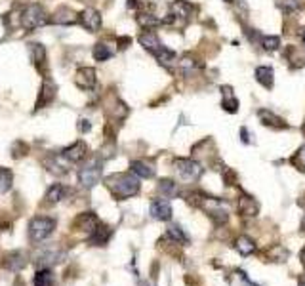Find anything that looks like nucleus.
Listing matches in <instances>:
<instances>
[{"label": "nucleus", "instance_id": "f704fd0d", "mask_svg": "<svg viewBox=\"0 0 305 286\" xmlns=\"http://www.w3.org/2000/svg\"><path fill=\"white\" fill-rule=\"evenodd\" d=\"M277 8L282 10L284 13H294V12H300L302 2L300 0H277Z\"/></svg>", "mask_w": 305, "mask_h": 286}, {"label": "nucleus", "instance_id": "412c9836", "mask_svg": "<svg viewBox=\"0 0 305 286\" xmlns=\"http://www.w3.org/2000/svg\"><path fill=\"white\" fill-rule=\"evenodd\" d=\"M74 227L82 229L86 233H92V231L98 227V218H96V214H94V212H84V214H80V216L74 220Z\"/></svg>", "mask_w": 305, "mask_h": 286}, {"label": "nucleus", "instance_id": "f257e3e1", "mask_svg": "<svg viewBox=\"0 0 305 286\" xmlns=\"http://www.w3.org/2000/svg\"><path fill=\"white\" fill-rule=\"evenodd\" d=\"M105 187L117 200H124L135 197L141 189V183L134 174H111L105 177Z\"/></svg>", "mask_w": 305, "mask_h": 286}, {"label": "nucleus", "instance_id": "423d86ee", "mask_svg": "<svg viewBox=\"0 0 305 286\" xmlns=\"http://www.w3.org/2000/svg\"><path fill=\"white\" fill-rule=\"evenodd\" d=\"M29 52L33 57V65L40 75H44V78L48 76V52L40 42H31L29 44Z\"/></svg>", "mask_w": 305, "mask_h": 286}, {"label": "nucleus", "instance_id": "1a4fd4ad", "mask_svg": "<svg viewBox=\"0 0 305 286\" xmlns=\"http://www.w3.org/2000/svg\"><path fill=\"white\" fill-rule=\"evenodd\" d=\"M74 84L80 90H94L98 84V73L94 67H80L74 75Z\"/></svg>", "mask_w": 305, "mask_h": 286}, {"label": "nucleus", "instance_id": "a18cd8bd", "mask_svg": "<svg viewBox=\"0 0 305 286\" xmlns=\"http://www.w3.org/2000/svg\"><path fill=\"white\" fill-rule=\"evenodd\" d=\"M223 2H227V4H233V2H237V0H223Z\"/></svg>", "mask_w": 305, "mask_h": 286}, {"label": "nucleus", "instance_id": "5701e85b", "mask_svg": "<svg viewBox=\"0 0 305 286\" xmlns=\"http://www.w3.org/2000/svg\"><path fill=\"white\" fill-rule=\"evenodd\" d=\"M130 172L134 175H137V177H141V179H151L155 175V168L149 166L143 161H132L130 162Z\"/></svg>", "mask_w": 305, "mask_h": 286}, {"label": "nucleus", "instance_id": "37998d69", "mask_svg": "<svg viewBox=\"0 0 305 286\" xmlns=\"http://www.w3.org/2000/svg\"><path fill=\"white\" fill-rule=\"evenodd\" d=\"M302 40H304V46H305V27L302 29Z\"/></svg>", "mask_w": 305, "mask_h": 286}, {"label": "nucleus", "instance_id": "58836bf2", "mask_svg": "<svg viewBox=\"0 0 305 286\" xmlns=\"http://www.w3.org/2000/svg\"><path fill=\"white\" fill-rule=\"evenodd\" d=\"M78 130H80L82 134L90 132V130H92V122H90V120H86V118H80V120H78Z\"/></svg>", "mask_w": 305, "mask_h": 286}, {"label": "nucleus", "instance_id": "c03bdc74", "mask_svg": "<svg viewBox=\"0 0 305 286\" xmlns=\"http://www.w3.org/2000/svg\"><path fill=\"white\" fill-rule=\"evenodd\" d=\"M302 261H304V265H305V248H304V252H302Z\"/></svg>", "mask_w": 305, "mask_h": 286}, {"label": "nucleus", "instance_id": "f03ea898", "mask_svg": "<svg viewBox=\"0 0 305 286\" xmlns=\"http://www.w3.org/2000/svg\"><path fill=\"white\" fill-rule=\"evenodd\" d=\"M172 166H174L176 175H178L182 181H185V183L198 181L200 175H202V164L193 161V159H174V161H172Z\"/></svg>", "mask_w": 305, "mask_h": 286}, {"label": "nucleus", "instance_id": "b1692460", "mask_svg": "<svg viewBox=\"0 0 305 286\" xmlns=\"http://www.w3.org/2000/svg\"><path fill=\"white\" fill-rule=\"evenodd\" d=\"M155 57H157V61H159V65H162V67H166V69H170L172 65H174V61H176V52L170 50L168 46H160V50L155 54Z\"/></svg>", "mask_w": 305, "mask_h": 286}, {"label": "nucleus", "instance_id": "0eeeda50", "mask_svg": "<svg viewBox=\"0 0 305 286\" xmlns=\"http://www.w3.org/2000/svg\"><path fill=\"white\" fill-rule=\"evenodd\" d=\"M56 94H58V86H56V82L46 76L44 80H42V86H40V92H38V98H37V103H35V109H44V107H48L52 101L56 100Z\"/></svg>", "mask_w": 305, "mask_h": 286}, {"label": "nucleus", "instance_id": "a878e982", "mask_svg": "<svg viewBox=\"0 0 305 286\" xmlns=\"http://www.w3.org/2000/svg\"><path fill=\"white\" fill-rule=\"evenodd\" d=\"M44 166H46L48 172H52L54 175H65L67 172H69L67 164L61 162V157H50V159L44 161Z\"/></svg>", "mask_w": 305, "mask_h": 286}, {"label": "nucleus", "instance_id": "6e6552de", "mask_svg": "<svg viewBox=\"0 0 305 286\" xmlns=\"http://www.w3.org/2000/svg\"><path fill=\"white\" fill-rule=\"evenodd\" d=\"M78 23L84 27L88 33H98L103 25V19H101V13L96 8H86L78 13Z\"/></svg>", "mask_w": 305, "mask_h": 286}, {"label": "nucleus", "instance_id": "4c0bfd02", "mask_svg": "<svg viewBox=\"0 0 305 286\" xmlns=\"http://www.w3.org/2000/svg\"><path fill=\"white\" fill-rule=\"evenodd\" d=\"M241 141H243L244 145H252V143H254V139H252V132H250L246 126L241 128Z\"/></svg>", "mask_w": 305, "mask_h": 286}, {"label": "nucleus", "instance_id": "cd10ccee", "mask_svg": "<svg viewBox=\"0 0 305 286\" xmlns=\"http://www.w3.org/2000/svg\"><path fill=\"white\" fill-rule=\"evenodd\" d=\"M259 44L265 52H277L281 48V37L279 35H263V37H259Z\"/></svg>", "mask_w": 305, "mask_h": 286}, {"label": "nucleus", "instance_id": "393cba45", "mask_svg": "<svg viewBox=\"0 0 305 286\" xmlns=\"http://www.w3.org/2000/svg\"><path fill=\"white\" fill-rule=\"evenodd\" d=\"M235 248L239 250V254H243V256H250V254L256 252V242L250 236L243 235L235 240Z\"/></svg>", "mask_w": 305, "mask_h": 286}, {"label": "nucleus", "instance_id": "79ce46f5", "mask_svg": "<svg viewBox=\"0 0 305 286\" xmlns=\"http://www.w3.org/2000/svg\"><path fill=\"white\" fill-rule=\"evenodd\" d=\"M298 286H305V275L300 277V281H298Z\"/></svg>", "mask_w": 305, "mask_h": 286}, {"label": "nucleus", "instance_id": "ddd939ff", "mask_svg": "<svg viewBox=\"0 0 305 286\" xmlns=\"http://www.w3.org/2000/svg\"><path fill=\"white\" fill-rule=\"evenodd\" d=\"M195 6L191 2H187V0H174L170 4V13L176 19H183V21L191 19V15L195 13Z\"/></svg>", "mask_w": 305, "mask_h": 286}, {"label": "nucleus", "instance_id": "2eb2a0df", "mask_svg": "<svg viewBox=\"0 0 305 286\" xmlns=\"http://www.w3.org/2000/svg\"><path fill=\"white\" fill-rule=\"evenodd\" d=\"M2 263H4V267H6L8 271H12V273H19L25 265H27V258H25L23 252H10V254L4 256Z\"/></svg>", "mask_w": 305, "mask_h": 286}, {"label": "nucleus", "instance_id": "39448f33", "mask_svg": "<svg viewBox=\"0 0 305 286\" xmlns=\"http://www.w3.org/2000/svg\"><path fill=\"white\" fill-rule=\"evenodd\" d=\"M99 179H101V162L92 161L78 170V181L86 189H92Z\"/></svg>", "mask_w": 305, "mask_h": 286}, {"label": "nucleus", "instance_id": "7ed1b4c3", "mask_svg": "<svg viewBox=\"0 0 305 286\" xmlns=\"http://www.w3.org/2000/svg\"><path fill=\"white\" fill-rule=\"evenodd\" d=\"M46 23H48V13L44 10V6H40V4H31L21 13V25L27 31L38 29V27L46 25Z\"/></svg>", "mask_w": 305, "mask_h": 286}, {"label": "nucleus", "instance_id": "4468645a", "mask_svg": "<svg viewBox=\"0 0 305 286\" xmlns=\"http://www.w3.org/2000/svg\"><path fill=\"white\" fill-rule=\"evenodd\" d=\"M151 216L159 222H168L172 220V206L166 199H155L151 202Z\"/></svg>", "mask_w": 305, "mask_h": 286}, {"label": "nucleus", "instance_id": "f3484780", "mask_svg": "<svg viewBox=\"0 0 305 286\" xmlns=\"http://www.w3.org/2000/svg\"><path fill=\"white\" fill-rule=\"evenodd\" d=\"M137 42H139L147 52H151L153 56H155V54L160 50V46H162L160 38L157 37V33H153V31H143V33H139Z\"/></svg>", "mask_w": 305, "mask_h": 286}, {"label": "nucleus", "instance_id": "bb28decb", "mask_svg": "<svg viewBox=\"0 0 305 286\" xmlns=\"http://www.w3.org/2000/svg\"><path fill=\"white\" fill-rule=\"evenodd\" d=\"M137 23L143 27V31H153V29H157L159 25H162V19H159L153 13H139L137 15Z\"/></svg>", "mask_w": 305, "mask_h": 286}, {"label": "nucleus", "instance_id": "c756f323", "mask_svg": "<svg viewBox=\"0 0 305 286\" xmlns=\"http://www.w3.org/2000/svg\"><path fill=\"white\" fill-rule=\"evenodd\" d=\"M65 187L61 185V183H54V185L50 187L48 191H46V200H48L50 204H56V202H60L63 197H65Z\"/></svg>", "mask_w": 305, "mask_h": 286}, {"label": "nucleus", "instance_id": "a19ab883", "mask_svg": "<svg viewBox=\"0 0 305 286\" xmlns=\"http://www.w3.org/2000/svg\"><path fill=\"white\" fill-rule=\"evenodd\" d=\"M137 6H139V0H128V8H130V10H134Z\"/></svg>", "mask_w": 305, "mask_h": 286}, {"label": "nucleus", "instance_id": "ea45409f", "mask_svg": "<svg viewBox=\"0 0 305 286\" xmlns=\"http://www.w3.org/2000/svg\"><path fill=\"white\" fill-rule=\"evenodd\" d=\"M130 44H132V38H130V37L119 38V50H124V48H128Z\"/></svg>", "mask_w": 305, "mask_h": 286}, {"label": "nucleus", "instance_id": "a211bd4d", "mask_svg": "<svg viewBox=\"0 0 305 286\" xmlns=\"http://www.w3.org/2000/svg\"><path fill=\"white\" fill-rule=\"evenodd\" d=\"M237 208H239V214L243 218H256L257 214H259V204L256 202V199H252L248 195H243L239 199V206Z\"/></svg>", "mask_w": 305, "mask_h": 286}, {"label": "nucleus", "instance_id": "7c9ffc66", "mask_svg": "<svg viewBox=\"0 0 305 286\" xmlns=\"http://www.w3.org/2000/svg\"><path fill=\"white\" fill-rule=\"evenodd\" d=\"M33 283H35V286H52V285H54V277H52V271H50L48 267H42V269H40V271L35 275Z\"/></svg>", "mask_w": 305, "mask_h": 286}, {"label": "nucleus", "instance_id": "c85d7f7f", "mask_svg": "<svg viewBox=\"0 0 305 286\" xmlns=\"http://www.w3.org/2000/svg\"><path fill=\"white\" fill-rule=\"evenodd\" d=\"M92 56H94L96 61L103 63V61H107V59H111L113 52H111V48L105 44V42H98V44L94 46V50H92Z\"/></svg>", "mask_w": 305, "mask_h": 286}, {"label": "nucleus", "instance_id": "72a5a7b5", "mask_svg": "<svg viewBox=\"0 0 305 286\" xmlns=\"http://www.w3.org/2000/svg\"><path fill=\"white\" fill-rule=\"evenodd\" d=\"M13 183V174L8 168H0V195L8 193L12 189Z\"/></svg>", "mask_w": 305, "mask_h": 286}, {"label": "nucleus", "instance_id": "20e7f679", "mask_svg": "<svg viewBox=\"0 0 305 286\" xmlns=\"http://www.w3.org/2000/svg\"><path fill=\"white\" fill-rule=\"evenodd\" d=\"M56 229V220L54 218H35L29 224V236L33 242H42L46 240Z\"/></svg>", "mask_w": 305, "mask_h": 286}, {"label": "nucleus", "instance_id": "aec40b11", "mask_svg": "<svg viewBox=\"0 0 305 286\" xmlns=\"http://www.w3.org/2000/svg\"><path fill=\"white\" fill-rule=\"evenodd\" d=\"M284 57L290 61L294 69H302L305 67V48H300V46H288L284 50Z\"/></svg>", "mask_w": 305, "mask_h": 286}, {"label": "nucleus", "instance_id": "4be33fe9", "mask_svg": "<svg viewBox=\"0 0 305 286\" xmlns=\"http://www.w3.org/2000/svg\"><path fill=\"white\" fill-rule=\"evenodd\" d=\"M111 238V229L107 225L98 224V227L92 231V236H90V244L94 246H105L107 240Z\"/></svg>", "mask_w": 305, "mask_h": 286}, {"label": "nucleus", "instance_id": "9b49d317", "mask_svg": "<svg viewBox=\"0 0 305 286\" xmlns=\"http://www.w3.org/2000/svg\"><path fill=\"white\" fill-rule=\"evenodd\" d=\"M257 118L261 120L263 126L273 128V130H286V128H290V124L284 118H281L279 114H275V113L269 111V109H259L257 111Z\"/></svg>", "mask_w": 305, "mask_h": 286}, {"label": "nucleus", "instance_id": "c9c22d12", "mask_svg": "<svg viewBox=\"0 0 305 286\" xmlns=\"http://www.w3.org/2000/svg\"><path fill=\"white\" fill-rule=\"evenodd\" d=\"M168 236L174 242H178V244H187V236H185V233L182 231L180 225H168Z\"/></svg>", "mask_w": 305, "mask_h": 286}, {"label": "nucleus", "instance_id": "f8f14e48", "mask_svg": "<svg viewBox=\"0 0 305 286\" xmlns=\"http://www.w3.org/2000/svg\"><path fill=\"white\" fill-rule=\"evenodd\" d=\"M50 21L52 23H56V25H74V23H78V13L73 12L71 8H67V6H61L58 8L54 15L50 17Z\"/></svg>", "mask_w": 305, "mask_h": 286}, {"label": "nucleus", "instance_id": "dca6fc26", "mask_svg": "<svg viewBox=\"0 0 305 286\" xmlns=\"http://www.w3.org/2000/svg\"><path fill=\"white\" fill-rule=\"evenodd\" d=\"M221 90V107H223V111L225 113H239V100L235 98V90L231 86H227V84H223L220 86Z\"/></svg>", "mask_w": 305, "mask_h": 286}, {"label": "nucleus", "instance_id": "e433bc0d", "mask_svg": "<svg viewBox=\"0 0 305 286\" xmlns=\"http://www.w3.org/2000/svg\"><path fill=\"white\" fill-rule=\"evenodd\" d=\"M294 164V168H298L300 172H305V145H302L300 149L294 153V157L290 159Z\"/></svg>", "mask_w": 305, "mask_h": 286}, {"label": "nucleus", "instance_id": "9d476101", "mask_svg": "<svg viewBox=\"0 0 305 286\" xmlns=\"http://www.w3.org/2000/svg\"><path fill=\"white\" fill-rule=\"evenodd\" d=\"M86 155H88V145H86L82 139L74 141V143H71L69 147H65V149L61 151V157H63L65 161H69V162L84 161Z\"/></svg>", "mask_w": 305, "mask_h": 286}, {"label": "nucleus", "instance_id": "473e14b6", "mask_svg": "<svg viewBox=\"0 0 305 286\" xmlns=\"http://www.w3.org/2000/svg\"><path fill=\"white\" fill-rule=\"evenodd\" d=\"M159 193H162L166 199H172V197L178 193V185H176V181H172V179H168V177L160 179L159 181Z\"/></svg>", "mask_w": 305, "mask_h": 286}, {"label": "nucleus", "instance_id": "2f4dec72", "mask_svg": "<svg viewBox=\"0 0 305 286\" xmlns=\"http://www.w3.org/2000/svg\"><path fill=\"white\" fill-rule=\"evenodd\" d=\"M180 67H182L183 71H191V69H202V67H204V63L200 61L196 56L189 54V56H183V57H182V61H180Z\"/></svg>", "mask_w": 305, "mask_h": 286}, {"label": "nucleus", "instance_id": "6ab92c4d", "mask_svg": "<svg viewBox=\"0 0 305 286\" xmlns=\"http://www.w3.org/2000/svg\"><path fill=\"white\" fill-rule=\"evenodd\" d=\"M256 80L265 90H273V84H275V71H273V67H269V65L256 67Z\"/></svg>", "mask_w": 305, "mask_h": 286}]
</instances>
